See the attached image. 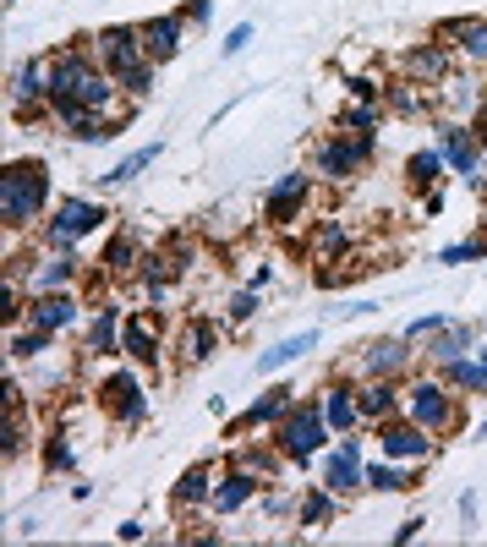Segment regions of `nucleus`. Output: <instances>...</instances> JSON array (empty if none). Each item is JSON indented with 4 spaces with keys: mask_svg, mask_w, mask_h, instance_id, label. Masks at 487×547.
Instances as JSON below:
<instances>
[{
    "mask_svg": "<svg viewBox=\"0 0 487 547\" xmlns=\"http://www.w3.org/2000/svg\"><path fill=\"white\" fill-rule=\"evenodd\" d=\"M329 438H334V427L323 422V405H318V400H296V405H291V416H285V422L274 427V444H280L285 455H291L296 471L318 460L323 449H329Z\"/></svg>",
    "mask_w": 487,
    "mask_h": 547,
    "instance_id": "20e7f679",
    "label": "nucleus"
},
{
    "mask_svg": "<svg viewBox=\"0 0 487 547\" xmlns=\"http://www.w3.org/2000/svg\"><path fill=\"white\" fill-rule=\"evenodd\" d=\"M477 438H482V444H487V422H482V427H477Z\"/></svg>",
    "mask_w": 487,
    "mask_h": 547,
    "instance_id": "6e6d98bb",
    "label": "nucleus"
},
{
    "mask_svg": "<svg viewBox=\"0 0 487 547\" xmlns=\"http://www.w3.org/2000/svg\"><path fill=\"white\" fill-rule=\"evenodd\" d=\"M422 526H427V520H416V515H411L400 531H394V542H400V547H405V542H416V537H422Z\"/></svg>",
    "mask_w": 487,
    "mask_h": 547,
    "instance_id": "3c124183",
    "label": "nucleus"
},
{
    "mask_svg": "<svg viewBox=\"0 0 487 547\" xmlns=\"http://www.w3.org/2000/svg\"><path fill=\"white\" fill-rule=\"evenodd\" d=\"M378 449H384L389 460H411V465H427L438 449V438L427 433V427H416L411 416H389V422H378Z\"/></svg>",
    "mask_w": 487,
    "mask_h": 547,
    "instance_id": "f8f14e48",
    "label": "nucleus"
},
{
    "mask_svg": "<svg viewBox=\"0 0 487 547\" xmlns=\"http://www.w3.org/2000/svg\"><path fill=\"white\" fill-rule=\"evenodd\" d=\"M181 274H187V247H181V241H170V247H159V252H143V263H137V279H143L148 301H165L170 290L181 285Z\"/></svg>",
    "mask_w": 487,
    "mask_h": 547,
    "instance_id": "4468645a",
    "label": "nucleus"
},
{
    "mask_svg": "<svg viewBox=\"0 0 487 547\" xmlns=\"http://www.w3.org/2000/svg\"><path fill=\"white\" fill-rule=\"evenodd\" d=\"M121 351L132 356L137 367H159V362H165V318H159L154 307L126 312V323H121Z\"/></svg>",
    "mask_w": 487,
    "mask_h": 547,
    "instance_id": "9b49d317",
    "label": "nucleus"
},
{
    "mask_svg": "<svg viewBox=\"0 0 487 547\" xmlns=\"http://www.w3.org/2000/svg\"><path fill=\"white\" fill-rule=\"evenodd\" d=\"M115 537H121V542H137V537H143V520H126V526H115Z\"/></svg>",
    "mask_w": 487,
    "mask_h": 547,
    "instance_id": "864d4df0",
    "label": "nucleus"
},
{
    "mask_svg": "<svg viewBox=\"0 0 487 547\" xmlns=\"http://www.w3.org/2000/svg\"><path fill=\"white\" fill-rule=\"evenodd\" d=\"M400 72L416 77V83H427V88H438L449 72H455V61H449V44H416V50L400 61Z\"/></svg>",
    "mask_w": 487,
    "mask_h": 547,
    "instance_id": "a878e982",
    "label": "nucleus"
},
{
    "mask_svg": "<svg viewBox=\"0 0 487 547\" xmlns=\"http://www.w3.org/2000/svg\"><path fill=\"white\" fill-rule=\"evenodd\" d=\"M460 520H466V526H477V493H460Z\"/></svg>",
    "mask_w": 487,
    "mask_h": 547,
    "instance_id": "603ef678",
    "label": "nucleus"
},
{
    "mask_svg": "<svg viewBox=\"0 0 487 547\" xmlns=\"http://www.w3.org/2000/svg\"><path fill=\"white\" fill-rule=\"evenodd\" d=\"M373 159H378V137L373 132H345V126H334V132L318 137V148H312V176L340 186V181L367 176Z\"/></svg>",
    "mask_w": 487,
    "mask_h": 547,
    "instance_id": "7ed1b4c3",
    "label": "nucleus"
},
{
    "mask_svg": "<svg viewBox=\"0 0 487 547\" xmlns=\"http://www.w3.org/2000/svg\"><path fill=\"white\" fill-rule=\"evenodd\" d=\"M99 405L110 411V422H121V433H137V427L148 422V394L143 383H137L132 367H115L99 378Z\"/></svg>",
    "mask_w": 487,
    "mask_h": 547,
    "instance_id": "423d86ee",
    "label": "nucleus"
},
{
    "mask_svg": "<svg viewBox=\"0 0 487 547\" xmlns=\"http://www.w3.org/2000/svg\"><path fill=\"white\" fill-rule=\"evenodd\" d=\"M345 247H351V225H345V219H318V236H312V258L334 263V258H345Z\"/></svg>",
    "mask_w": 487,
    "mask_h": 547,
    "instance_id": "f704fd0d",
    "label": "nucleus"
},
{
    "mask_svg": "<svg viewBox=\"0 0 487 547\" xmlns=\"http://www.w3.org/2000/svg\"><path fill=\"white\" fill-rule=\"evenodd\" d=\"M88 55H94V61H99L110 77H121L126 66L148 61V50H143V28H137V22H121V28H99L94 39H88Z\"/></svg>",
    "mask_w": 487,
    "mask_h": 547,
    "instance_id": "6e6552de",
    "label": "nucleus"
},
{
    "mask_svg": "<svg viewBox=\"0 0 487 547\" xmlns=\"http://www.w3.org/2000/svg\"><path fill=\"white\" fill-rule=\"evenodd\" d=\"M230 465H241V471H252V476H258V482H263V487H269V482H280V471H285V465H291V455H285L280 444H274V449H247V444H241V449H230Z\"/></svg>",
    "mask_w": 487,
    "mask_h": 547,
    "instance_id": "2f4dec72",
    "label": "nucleus"
},
{
    "mask_svg": "<svg viewBox=\"0 0 487 547\" xmlns=\"http://www.w3.org/2000/svg\"><path fill=\"white\" fill-rule=\"evenodd\" d=\"M482 181H487V143H482Z\"/></svg>",
    "mask_w": 487,
    "mask_h": 547,
    "instance_id": "5fc2aeb1",
    "label": "nucleus"
},
{
    "mask_svg": "<svg viewBox=\"0 0 487 547\" xmlns=\"http://www.w3.org/2000/svg\"><path fill=\"white\" fill-rule=\"evenodd\" d=\"M143 28V50H148V61H176L181 55V39H187V17H148V22H137Z\"/></svg>",
    "mask_w": 487,
    "mask_h": 547,
    "instance_id": "b1692460",
    "label": "nucleus"
},
{
    "mask_svg": "<svg viewBox=\"0 0 487 547\" xmlns=\"http://www.w3.org/2000/svg\"><path fill=\"white\" fill-rule=\"evenodd\" d=\"M444 170H449V159H444V148H416L411 159H405V186L411 192H438V181H444Z\"/></svg>",
    "mask_w": 487,
    "mask_h": 547,
    "instance_id": "c756f323",
    "label": "nucleus"
},
{
    "mask_svg": "<svg viewBox=\"0 0 487 547\" xmlns=\"http://www.w3.org/2000/svg\"><path fill=\"white\" fill-rule=\"evenodd\" d=\"M356 405H362V422H389L400 416V378H362L356 383Z\"/></svg>",
    "mask_w": 487,
    "mask_h": 547,
    "instance_id": "5701e85b",
    "label": "nucleus"
},
{
    "mask_svg": "<svg viewBox=\"0 0 487 547\" xmlns=\"http://www.w3.org/2000/svg\"><path fill=\"white\" fill-rule=\"evenodd\" d=\"M307 203H312V176L307 170H285V176H274V186L263 192V219H269L274 230H285L307 214Z\"/></svg>",
    "mask_w": 487,
    "mask_h": 547,
    "instance_id": "9d476101",
    "label": "nucleus"
},
{
    "mask_svg": "<svg viewBox=\"0 0 487 547\" xmlns=\"http://www.w3.org/2000/svg\"><path fill=\"white\" fill-rule=\"evenodd\" d=\"M433 39L438 44H455L471 66H487V17H449V22H438Z\"/></svg>",
    "mask_w": 487,
    "mask_h": 547,
    "instance_id": "4be33fe9",
    "label": "nucleus"
},
{
    "mask_svg": "<svg viewBox=\"0 0 487 547\" xmlns=\"http://www.w3.org/2000/svg\"><path fill=\"white\" fill-rule=\"evenodd\" d=\"M104 219L110 214H104L99 203H88V197H66V203H55V214L39 225V241L55 247V252H77V241L104 230Z\"/></svg>",
    "mask_w": 487,
    "mask_h": 547,
    "instance_id": "39448f33",
    "label": "nucleus"
},
{
    "mask_svg": "<svg viewBox=\"0 0 487 547\" xmlns=\"http://www.w3.org/2000/svg\"><path fill=\"white\" fill-rule=\"evenodd\" d=\"M416 345L405 340V334H378V340H367L362 351H356V362H351V372L356 378H411V367H416Z\"/></svg>",
    "mask_w": 487,
    "mask_h": 547,
    "instance_id": "0eeeda50",
    "label": "nucleus"
},
{
    "mask_svg": "<svg viewBox=\"0 0 487 547\" xmlns=\"http://www.w3.org/2000/svg\"><path fill=\"white\" fill-rule=\"evenodd\" d=\"M6 274H17L28 285V296H44V290H72L83 279V258L50 247V258H33V269H6Z\"/></svg>",
    "mask_w": 487,
    "mask_h": 547,
    "instance_id": "2eb2a0df",
    "label": "nucleus"
},
{
    "mask_svg": "<svg viewBox=\"0 0 487 547\" xmlns=\"http://www.w3.org/2000/svg\"><path fill=\"white\" fill-rule=\"evenodd\" d=\"M181 17H187V22H214V0H192Z\"/></svg>",
    "mask_w": 487,
    "mask_h": 547,
    "instance_id": "09e8293b",
    "label": "nucleus"
},
{
    "mask_svg": "<svg viewBox=\"0 0 487 547\" xmlns=\"http://www.w3.org/2000/svg\"><path fill=\"white\" fill-rule=\"evenodd\" d=\"M115 83H121L126 99H148V93H154V83H159V61H137V66H126V72L115 77Z\"/></svg>",
    "mask_w": 487,
    "mask_h": 547,
    "instance_id": "a19ab883",
    "label": "nucleus"
},
{
    "mask_svg": "<svg viewBox=\"0 0 487 547\" xmlns=\"http://www.w3.org/2000/svg\"><path fill=\"white\" fill-rule=\"evenodd\" d=\"M438 372H444L460 394H487V362H482V356H460V362H449Z\"/></svg>",
    "mask_w": 487,
    "mask_h": 547,
    "instance_id": "e433bc0d",
    "label": "nucleus"
},
{
    "mask_svg": "<svg viewBox=\"0 0 487 547\" xmlns=\"http://www.w3.org/2000/svg\"><path fill=\"white\" fill-rule=\"evenodd\" d=\"M258 493H263V482L252 471H241V465H225V471H219V482H214V515L219 520H230V515H241V509L247 504H258Z\"/></svg>",
    "mask_w": 487,
    "mask_h": 547,
    "instance_id": "a211bd4d",
    "label": "nucleus"
},
{
    "mask_svg": "<svg viewBox=\"0 0 487 547\" xmlns=\"http://www.w3.org/2000/svg\"><path fill=\"white\" fill-rule=\"evenodd\" d=\"M22 323H39V329L50 334H66L83 323V301L72 296V290H44V296H28V318Z\"/></svg>",
    "mask_w": 487,
    "mask_h": 547,
    "instance_id": "dca6fc26",
    "label": "nucleus"
},
{
    "mask_svg": "<svg viewBox=\"0 0 487 547\" xmlns=\"http://www.w3.org/2000/svg\"><path fill=\"white\" fill-rule=\"evenodd\" d=\"M367 487H373V493H411L416 487V476L411 471H400V460H373L367 465Z\"/></svg>",
    "mask_w": 487,
    "mask_h": 547,
    "instance_id": "c9c22d12",
    "label": "nucleus"
},
{
    "mask_svg": "<svg viewBox=\"0 0 487 547\" xmlns=\"http://www.w3.org/2000/svg\"><path fill=\"white\" fill-rule=\"evenodd\" d=\"M438 148H444L449 170L466 186H482V137L471 132V121H438Z\"/></svg>",
    "mask_w": 487,
    "mask_h": 547,
    "instance_id": "1a4fd4ad",
    "label": "nucleus"
},
{
    "mask_svg": "<svg viewBox=\"0 0 487 547\" xmlns=\"http://www.w3.org/2000/svg\"><path fill=\"white\" fill-rule=\"evenodd\" d=\"M444 323H449L444 312H427V318H416L411 329H405V340H411V345H427V340H433L438 329H444Z\"/></svg>",
    "mask_w": 487,
    "mask_h": 547,
    "instance_id": "37998d69",
    "label": "nucleus"
},
{
    "mask_svg": "<svg viewBox=\"0 0 487 547\" xmlns=\"http://www.w3.org/2000/svg\"><path fill=\"white\" fill-rule=\"evenodd\" d=\"M367 312H378V301H351V307H334V318H367Z\"/></svg>",
    "mask_w": 487,
    "mask_h": 547,
    "instance_id": "8fccbe9b",
    "label": "nucleus"
},
{
    "mask_svg": "<svg viewBox=\"0 0 487 547\" xmlns=\"http://www.w3.org/2000/svg\"><path fill=\"white\" fill-rule=\"evenodd\" d=\"M477 356H482V362H487V345H482V351H477Z\"/></svg>",
    "mask_w": 487,
    "mask_h": 547,
    "instance_id": "4d7b16f0",
    "label": "nucleus"
},
{
    "mask_svg": "<svg viewBox=\"0 0 487 547\" xmlns=\"http://www.w3.org/2000/svg\"><path fill=\"white\" fill-rule=\"evenodd\" d=\"M345 88H351V99H373V104H384V83H373V77H345Z\"/></svg>",
    "mask_w": 487,
    "mask_h": 547,
    "instance_id": "49530a36",
    "label": "nucleus"
},
{
    "mask_svg": "<svg viewBox=\"0 0 487 547\" xmlns=\"http://www.w3.org/2000/svg\"><path fill=\"white\" fill-rule=\"evenodd\" d=\"M121 307H115V301H99V312L94 318L83 323V351L88 356H115L121 351Z\"/></svg>",
    "mask_w": 487,
    "mask_h": 547,
    "instance_id": "393cba45",
    "label": "nucleus"
},
{
    "mask_svg": "<svg viewBox=\"0 0 487 547\" xmlns=\"http://www.w3.org/2000/svg\"><path fill=\"white\" fill-rule=\"evenodd\" d=\"M466 394L444 378V372H416V378L400 383V416H411L416 427H427L433 438H449L460 422H466Z\"/></svg>",
    "mask_w": 487,
    "mask_h": 547,
    "instance_id": "f257e3e1",
    "label": "nucleus"
},
{
    "mask_svg": "<svg viewBox=\"0 0 487 547\" xmlns=\"http://www.w3.org/2000/svg\"><path fill=\"white\" fill-rule=\"evenodd\" d=\"M307 351H318V329H301V334H291V340L269 345V351L258 356V372H280V367L301 362V356H307Z\"/></svg>",
    "mask_w": 487,
    "mask_h": 547,
    "instance_id": "72a5a7b5",
    "label": "nucleus"
},
{
    "mask_svg": "<svg viewBox=\"0 0 487 547\" xmlns=\"http://www.w3.org/2000/svg\"><path fill=\"white\" fill-rule=\"evenodd\" d=\"M384 104H389L394 115H411V121H422V115H438V88L416 83V77H400V83L384 93Z\"/></svg>",
    "mask_w": 487,
    "mask_h": 547,
    "instance_id": "bb28decb",
    "label": "nucleus"
},
{
    "mask_svg": "<svg viewBox=\"0 0 487 547\" xmlns=\"http://www.w3.org/2000/svg\"><path fill=\"white\" fill-rule=\"evenodd\" d=\"M323 487H334L340 498L362 493L367 487V465H362V438L340 433V444L323 449Z\"/></svg>",
    "mask_w": 487,
    "mask_h": 547,
    "instance_id": "ddd939ff",
    "label": "nucleus"
},
{
    "mask_svg": "<svg viewBox=\"0 0 487 547\" xmlns=\"http://www.w3.org/2000/svg\"><path fill=\"white\" fill-rule=\"evenodd\" d=\"M50 345H55V334L39 329V323H11V329H6L11 367H17V362H44V356H50Z\"/></svg>",
    "mask_w": 487,
    "mask_h": 547,
    "instance_id": "cd10ccee",
    "label": "nucleus"
},
{
    "mask_svg": "<svg viewBox=\"0 0 487 547\" xmlns=\"http://www.w3.org/2000/svg\"><path fill=\"white\" fill-rule=\"evenodd\" d=\"M50 208V170L39 159H11L0 176V219L6 230H33V219H44Z\"/></svg>",
    "mask_w": 487,
    "mask_h": 547,
    "instance_id": "f03ea898",
    "label": "nucleus"
},
{
    "mask_svg": "<svg viewBox=\"0 0 487 547\" xmlns=\"http://www.w3.org/2000/svg\"><path fill=\"white\" fill-rule=\"evenodd\" d=\"M219 340H225V334H219V323H214V318H203V312H192V318L176 329L170 351L181 356V367H197V362H208V356L219 351Z\"/></svg>",
    "mask_w": 487,
    "mask_h": 547,
    "instance_id": "6ab92c4d",
    "label": "nucleus"
},
{
    "mask_svg": "<svg viewBox=\"0 0 487 547\" xmlns=\"http://www.w3.org/2000/svg\"><path fill=\"white\" fill-rule=\"evenodd\" d=\"M296 504H301V498H291V493H263V515H274V520L296 515Z\"/></svg>",
    "mask_w": 487,
    "mask_h": 547,
    "instance_id": "de8ad7c7",
    "label": "nucleus"
},
{
    "mask_svg": "<svg viewBox=\"0 0 487 547\" xmlns=\"http://www.w3.org/2000/svg\"><path fill=\"white\" fill-rule=\"evenodd\" d=\"M291 405H296V389H291V383H274V389H263L258 400H252V405H247V411H241L230 427H236V433H258V427H280L285 416H291Z\"/></svg>",
    "mask_w": 487,
    "mask_h": 547,
    "instance_id": "aec40b11",
    "label": "nucleus"
},
{
    "mask_svg": "<svg viewBox=\"0 0 487 547\" xmlns=\"http://www.w3.org/2000/svg\"><path fill=\"white\" fill-rule=\"evenodd\" d=\"M258 307H263V301H258V285L236 290V296H230V323H236V329H241V323H252V318H258Z\"/></svg>",
    "mask_w": 487,
    "mask_h": 547,
    "instance_id": "79ce46f5",
    "label": "nucleus"
},
{
    "mask_svg": "<svg viewBox=\"0 0 487 547\" xmlns=\"http://www.w3.org/2000/svg\"><path fill=\"white\" fill-rule=\"evenodd\" d=\"M384 110H389V104L356 99V104H345V110H340V121H334V126H345V132H378V126H384Z\"/></svg>",
    "mask_w": 487,
    "mask_h": 547,
    "instance_id": "ea45409f",
    "label": "nucleus"
},
{
    "mask_svg": "<svg viewBox=\"0 0 487 547\" xmlns=\"http://www.w3.org/2000/svg\"><path fill=\"white\" fill-rule=\"evenodd\" d=\"M137 263H143V247H137L132 236H110V247H104V258H99V274L115 285V279H132Z\"/></svg>",
    "mask_w": 487,
    "mask_h": 547,
    "instance_id": "473e14b6",
    "label": "nucleus"
},
{
    "mask_svg": "<svg viewBox=\"0 0 487 547\" xmlns=\"http://www.w3.org/2000/svg\"><path fill=\"white\" fill-rule=\"evenodd\" d=\"M247 44H252V22H241V28H230V33H225V44H219V55H225V61H236V55L247 50Z\"/></svg>",
    "mask_w": 487,
    "mask_h": 547,
    "instance_id": "a18cd8bd",
    "label": "nucleus"
},
{
    "mask_svg": "<svg viewBox=\"0 0 487 547\" xmlns=\"http://www.w3.org/2000/svg\"><path fill=\"white\" fill-rule=\"evenodd\" d=\"M340 504L345 498L334 493V487H312V493H301V504H296V526H307V531H323V526H334V515H340Z\"/></svg>",
    "mask_w": 487,
    "mask_h": 547,
    "instance_id": "7c9ffc66",
    "label": "nucleus"
},
{
    "mask_svg": "<svg viewBox=\"0 0 487 547\" xmlns=\"http://www.w3.org/2000/svg\"><path fill=\"white\" fill-rule=\"evenodd\" d=\"M214 482H219V465L214 460L187 465L181 482L170 487V509H176V515H197V509H208V504H214Z\"/></svg>",
    "mask_w": 487,
    "mask_h": 547,
    "instance_id": "f3484780",
    "label": "nucleus"
},
{
    "mask_svg": "<svg viewBox=\"0 0 487 547\" xmlns=\"http://www.w3.org/2000/svg\"><path fill=\"white\" fill-rule=\"evenodd\" d=\"M487 252V241H460V247H444L438 252V263H449V269H455V263H477Z\"/></svg>",
    "mask_w": 487,
    "mask_h": 547,
    "instance_id": "c03bdc74",
    "label": "nucleus"
},
{
    "mask_svg": "<svg viewBox=\"0 0 487 547\" xmlns=\"http://www.w3.org/2000/svg\"><path fill=\"white\" fill-rule=\"evenodd\" d=\"M159 154H165V143H143V148H137V154H126V159H121V165H115V170H104L99 181H104V186H126V181H137V176H143V170L154 165Z\"/></svg>",
    "mask_w": 487,
    "mask_h": 547,
    "instance_id": "4c0bfd02",
    "label": "nucleus"
},
{
    "mask_svg": "<svg viewBox=\"0 0 487 547\" xmlns=\"http://www.w3.org/2000/svg\"><path fill=\"white\" fill-rule=\"evenodd\" d=\"M44 471L50 476H66L77 471V444L66 438V427H55V433H44Z\"/></svg>",
    "mask_w": 487,
    "mask_h": 547,
    "instance_id": "58836bf2",
    "label": "nucleus"
},
{
    "mask_svg": "<svg viewBox=\"0 0 487 547\" xmlns=\"http://www.w3.org/2000/svg\"><path fill=\"white\" fill-rule=\"evenodd\" d=\"M477 351V323L471 318H449L444 329L433 334V340H427V367H449V362H460V356H471Z\"/></svg>",
    "mask_w": 487,
    "mask_h": 547,
    "instance_id": "412c9836",
    "label": "nucleus"
},
{
    "mask_svg": "<svg viewBox=\"0 0 487 547\" xmlns=\"http://www.w3.org/2000/svg\"><path fill=\"white\" fill-rule=\"evenodd\" d=\"M318 405H323V422H329L334 433H351V427L362 422V405H356V383H329Z\"/></svg>",
    "mask_w": 487,
    "mask_h": 547,
    "instance_id": "c85d7f7f",
    "label": "nucleus"
}]
</instances>
